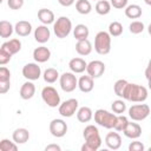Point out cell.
Here are the masks:
<instances>
[{
  "label": "cell",
  "mask_w": 151,
  "mask_h": 151,
  "mask_svg": "<svg viewBox=\"0 0 151 151\" xmlns=\"http://www.w3.org/2000/svg\"><path fill=\"white\" fill-rule=\"evenodd\" d=\"M85 143L81 145V151H97L101 146V137L97 126L90 124L83 131Z\"/></svg>",
  "instance_id": "cell-1"
},
{
  "label": "cell",
  "mask_w": 151,
  "mask_h": 151,
  "mask_svg": "<svg viewBox=\"0 0 151 151\" xmlns=\"http://www.w3.org/2000/svg\"><path fill=\"white\" fill-rule=\"evenodd\" d=\"M123 99L132 103H144L147 99V88L138 84L129 83L125 88Z\"/></svg>",
  "instance_id": "cell-2"
},
{
  "label": "cell",
  "mask_w": 151,
  "mask_h": 151,
  "mask_svg": "<svg viewBox=\"0 0 151 151\" xmlns=\"http://www.w3.org/2000/svg\"><path fill=\"white\" fill-rule=\"evenodd\" d=\"M94 122L105 129H113L117 119V114L114 112H110L104 109H98L93 114Z\"/></svg>",
  "instance_id": "cell-3"
},
{
  "label": "cell",
  "mask_w": 151,
  "mask_h": 151,
  "mask_svg": "<svg viewBox=\"0 0 151 151\" xmlns=\"http://www.w3.org/2000/svg\"><path fill=\"white\" fill-rule=\"evenodd\" d=\"M94 51L100 54L105 55L109 54L111 51V35L109 32L100 31L94 37Z\"/></svg>",
  "instance_id": "cell-4"
},
{
  "label": "cell",
  "mask_w": 151,
  "mask_h": 151,
  "mask_svg": "<svg viewBox=\"0 0 151 151\" xmlns=\"http://www.w3.org/2000/svg\"><path fill=\"white\" fill-rule=\"evenodd\" d=\"M73 29L72 27V21L70 18L67 17H59L54 24H53V32L57 35V38L59 39H64L66 37H68V34L71 33V31Z\"/></svg>",
  "instance_id": "cell-5"
},
{
  "label": "cell",
  "mask_w": 151,
  "mask_h": 151,
  "mask_svg": "<svg viewBox=\"0 0 151 151\" xmlns=\"http://www.w3.org/2000/svg\"><path fill=\"white\" fill-rule=\"evenodd\" d=\"M150 106L147 104H134L132 106L129 107V117L133 120V122H142L145 118L149 117L150 114Z\"/></svg>",
  "instance_id": "cell-6"
},
{
  "label": "cell",
  "mask_w": 151,
  "mask_h": 151,
  "mask_svg": "<svg viewBox=\"0 0 151 151\" xmlns=\"http://www.w3.org/2000/svg\"><path fill=\"white\" fill-rule=\"evenodd\" d=\"M41 98L50 107H57L60 105V96L53 86H45L41 90Z\"/></svg>",
  "instance_id": "cell-7"
},
{
  "label": "cell",
  "mask_w": 151,
  "mask_h": 151,
  "mask_svg": "<svg viewBox=\"0 0 151 151\" xmlns=\"http://www.w3.org/2000/svg\"><path fill=\"white\" fill-rule=\"evenodd\" d=\"M59 84L64 92H73L78 87V79L73 72H64L59 77Z\"/></svg>",
  "instance_id": "cell-8"
},
{
  "label": "cell",
  "mask_w": 151,
  "mask_h": 151,
  "mask_svg": "<svg viewBox=\"0 0 151 151\" xmlns=\"http://www.w3.org/2000/svg\"><path fill=\"white\" fill-rule=\"evenodd\" d=\"M78 109H79L78 100L76 98H70V99L60 103V105L58 106V112L64 118H71L73 114L77 113Z\"/></svg>",
  "instance_id": "cell-9"
},
{
  "label": "cell",
  "mask_w": 151,
  "mask_h": 151,
  "mask_svg": "<svg viewBox=\"0 0 151 151\" xmlns=\"http://www.w3.org/2000/svg\"><path fill=\"white\" fill-rule=\"evenodd\" d=\"M50 132L53 137L55 138H61L66 134L67 132V124L64 119H59V118H55L53 120H51L50 123Z\"/></svg>",
  "instance_id": "cell-10"
},
{
  "label": "cell",
  "mask_w": 151,
  "mask_h": 151,
  "mask_svg": "<svg viewBox=\"0 0 151 151\" xmlns=\"http://www.w3.org/2000/svg\"><path fill=\"white\" fill-rule=\"evenodd\" d=\"M21 72H22L24 78H26L27 80H32V81L38 80L41 77V68L38 65V63H28V64H26L22 67Z\"/></svg>",
  "instance_id": "cell-11"
},
{
  "label": "cell",
  "mask_w": 151,
  "mask_h": 151,
  "mask_svg": "<svg viewBox=\"0 0 151 151\" xmlns=\"http://www.w3.org/2000/svg\"><path fill=\"white\" fill-rule=\"evenodd\" d=\"M86 72L93 79L100 78L105 72V64L101 60H92L87 64Z\"/></svg>",
  "instance_id": "cell-12"
},
{
  "label": "cell",
  "mask_w": 151,
  "mask_h": 151,
  "mask_svg": "<svg viewBox=\"0 0 151 151\" xmlns=\"http://www.w3.org/2000/svg\"><path fill=\"white\" fill-rule=\"evenodd\" d=\"M51 58V51L46 46H39L33 50V59L38 64H42L48 61Z\"/></svg>",
  "instance_id": "cell-13"
},
{
  "label": "cell",
  "mask_w": 151,
  "mask_h": 151,
  "mask_svg": "<svg viewBox=\"0 0 151 151\" xmlns=\"http://www.w3.org/2000/svg\"><path fill=\"white\" fill-rule=\"evenodd\" d=\"M51 38V31L47 27V25H39L34 29V39L39 44H45Z\"/></svg>",
  "instance_id": "cell-14"
},
{
  "label": "cell",
  "mask_w": 151,
  "mask_h": 151,
  "mask_svg": "<svg viewBox=\"0 0 151 151\" xmlns=\"http://www.w3.org/2000/svg\"><path fill=\"white\" fill-rule=\"evenodd\" d=\"M105 144L110 150H118L122 146V137L117 132H109L105 136Z\"/></svg>",
  "instance_id": "cell-15"
},
{
  "label": "cell",
  "mask_w": 151,
  "mask_h": 151,
  "mask_svg": "<svg viewBox=\"0 0 151 151\" xmlns=\"http://www.w3.org/2000/svg\"><path fill=\"white\" fill-rule=\"evenodd\" d=\"M19 94H20L21 99H24V100H28V99L34 97V94H35V85L32 83V80H27L21 85Z\"/></svg>",
  "instance_id": "cell-16"
},
{
  "label": "cell",
  "mask_w": 151,
  "mask_h": 151,
  "mask_svg": "<svg viewBox=\"0 0 151 151\" xmlns=\"http://www.w3.org/2000/svg\"><path fill=\"white\" fill-rule=\"evenodd\" d=\"M124 136L130 138V139H137L140 137L142 134V127L138 123H132V122H129L127 126L125 127V130L123 131Z\"/></svg>",
  "instance_id": "cell-17"
},
{
  "label": "cell",
  "mask_w": 151,
  "mask_h": 151,
  "mask_svg": "<svg viewBox=\"0 0 151 151\" xmlns=\"http://www.w3.org/2000/svg\"><path fill=\"white\" fill-rule=\"evenodd\" d=\"M0 48L5 50V51L8 52L9 54L14 55V54H17L18 52H20V50H21V41H20L19 39H17V38H13V39H9V40L5 41V42L1 45Z\"/></svg>",
  "instance_id": "cell-18"
},
{
  "label": "cell",
  "mask_w": 151,
  "mask_h": 151,
  "mask_svg": "<svg viewBox=\"0 0 151 151\" xmlns=\"http://www.w3.org/2000/svg\"><path fill=\"white\" fill-rule=\"evenodd\" d=\"M68 67L73 73H83L84 71H86L87 63L83 58L77 57V58H72L68 61Z\"/></svg>",
  "instance_id": "cell-19"
},
{
  "label": "cell",
  "mask_w": 151,
  "mask_h": 151,
  "mask_svg": "<svg viewBox=\"0 0 151 151\" xmlns=\"http://www.w3.org/2000/svg\"><path fill=\"white\" fill-rule=\"evenodd\" d=\"M94 87V81H93V78L90 77L88 74L87 76H81L79 79H78V88L84 92V93H88L93 90Z\"/></svg>",
  "instance_id": "cell-20"
},
{
  "label": "cell",
  "mask_w": 151,
  "mask_h": 151,
  "mask_svg": "<svg viewBox=\"0 0 151 151\" xmlns=\"http://www.w3.org/2000/svg\"><path fill=\"white\" fill-rule=\"evenodd\" d=\"M38 19L42 25H51L55 21L54 13L48 8H40L38 11Z\"/></svg>",
  "instance_id": "cell-21"
},
{
  "label": "cell",
  "mask_w": 151,
  "mask_h": 151,
  "mask_svg": "<svg viewBox=\"0 0 151 151\" xmlns=\"http://www.w3.org/2000/svg\"><path fill=\"white\" fill-rule=\"evenodd\" d=\"M14 32L19 37H27L32 32V25L26 20H20L14 25Z\"/></svg>",
  "instance_id": "cell-22"
},
{
  "label": "cell",
  "mask_w": 151,
  "mask_h": 151,
  "mask_svg": "<svg viewBox=\"0 0 151 151\" xmlns=\"http://www.w3.org/2000/svg\"><path fill=\"white\" fill-rule=\"evenodd\" d=\"M12 139L19 145V144H25L29 139V132L25 127H19L15 129L14 132L12 133Z\"/></svg>",
  "instance_id": "cell-23"
},
{
  "label": "cell",
  "mask_w": 151,
  "mask_h": 151,
  "mask_svg": "<svg viewBox=\"0 0 151 151\" xmlns=\"http://www.w3.org/2000/svg\"><path fill=\"white\" fill-rule=\"evenodd\" d=\"M92 44L88 39H85V40H78L77 44H76V51L79 55H88L91 52H92Z\"/></svg>",
  "instance_id": "cell-24"
},
{
  "label": "cell",
  "mask_w": 151,
  "mask_h": 151,
  "mask_svg": "<svg viewBox=\"0 0 151 151\" xmlns=\"http://www.w3.org/2000/svg\"><path fill=\"white\" fill-rule=\"evenodd\" d=\"M93 118V111L88 106H81L77 111V119L80 123H88Z\"/></svg>",
  "instance_id": "cell-25"
},
{
  "label": "cell",
  "mask_w": 151,
  "mask_h": 151,
  "mask_svg": "<svg viewBox=\"0 0 151 151\" xmlns=\"http://www.w3.org/2000/svg\"><path fill=\"white\" fill-rule=\"evenodd\" d=\"M124 12H125V15L129 18V19H138L142 17V7L137 4H132V5H127L125 8H124Z\"/></svg>",
  "instance_id": "cell-26"
},
{
  "label": "cell",
  "mask_w": 151,
  "mask_h": 151,
  "mask_svg": "<svg viewBox=\"0 0 151 151\" xmlns=\"http://www.w3.org/2000/svg\"><path fill=\"white\" fill-rule=\"evenodd\" d=\"M73 35H74V38L77 39V41H78V40H85V39H87L88 35H90V29H88V27H87L86 25H84V24H78V25H76V27L73 28Z\"/></svg>",
  "instance_id": "cell-27"
},
{
  "label": "cell",
  "mask_w": 151,
  "mask_h": 151,
  "mask_svg": "<svg viewBox=\"0 0 151 151\" xmlns=\"http://www.w3.org/2000/svg\"><path fill=\"white\" fill-rule=\"evenodd\" d=\"M14 32V26L7 21V20H1L0 21V37L4 39L11 38V35Z\"/></svg>",
  "instance_id": "cell-28"
},
{
  "label": "cell",
  "mask_w": 151,
  "mask_h": 151,
  "mask_svg": "<svg viewBox=\"0 0 151 151\" xmlns=\"http://www.w3.org/2000/svg\"><path fill=\"white\" fill-rule=\"evenodd\" d=\"M59 72H58V70H55V68H53V67H48V68H46L45 71H44V73H42V78H44V80L47 83V84H53V83H55L58 79H59Z\"/></svg>",
  "instance_id": "cell-29"
},
{
  "label": "cell",
  "mask_w": 151,
  "mask_h": 151,
  "mask_svg": "<svg viewBox=\"0 0 151 151\" xmlns=\"http://www.w3.org/2000/svg\"><path fill=\"white\" fill-rule=\"evenodd\" d=\"M111 2L107 1V0H98L96 6H94V9L96 12L99 14V15H106L111 12Z\"/></svg>",
  "instance_id": "cell-30"
},
{
  "label": "cell",
  "mask_w": 151,
  "mask_h": 151,
  "mask_svg": "<svg viewBox=\"0 0 151 151\" xmlns=\"http://www.w3.org/2000/svg\"><path fill=\"white\" fill-rule=\"evenodd\" d=\"M76 9L79 14H83V15H86V14H90L91 11H92V5L88 0H77L76 2Z\"/></svg>",
  "instance_id": "cell-31"
},
{
  "label": "cell",
  "mask_w": 151,
  "mask_h": 151,
  "mask_svg": "<svg viewBox=\"0 0 151 151\" xmlns=\"http://www.w3.org/2000/svg\"><path fill=\"white\" fill-rule=\"evenodd\" d=\"M129 81L125 80V79H118L114 85H113V91H114V94L118 96L119 98H123L124 97V92H125V88L127 86Z\"/></svg>",
  "instance_id": "cell-32"
},
{
  "label": "cell",
  "mask_w": 151,
  "mask_h": 151,
  "mask_svg": "<svg viewBox=\"0 0 151 151\" xmlns=\"http://www.w3.org/2000/svg\"><path fill=\"white\" fill-rule=\"evenodd\" d=\"M129 124V119L127 117H125L124 114H117V119H116V124H114V130L118 132H123L125 130V127Z\"/></svg>",
  "instance_id": "cell-33"
},
{
  "label": "cell",
  "mask_w": 151,
  "mask_h": 151,
  "mask_svg": "<svg viewBox=\"0 0 151 151\" xmlns=\"http://www.w3.org/2000/svg\"><path fill=\"white\" fill-rule=\"evenodd\" d=\"M109 33L111 37H119L123 33V25L119 21H112L109 25Z\"/></svg>",
  "instance_id": "cell-34"
},
{
  "label": "cell",
  "mask_w": 151,
  "mask_h": 151,
  "mask_svg": "<svg viewBox=\"0 0 151 151\" xmlns=\"http://www.w3.org/2000/svg\"><path fill=\"white\" fill-rule=\"evenodd\" d=\"M111 109H112V112H114L116 114H123L126 111V104L123 99H117L112 101Z\"/></svg>",
  "instance_id": "cell-35"
},
{
  "label": "cell",
  "mask_w": 151,
  "mask_h": 151,
  "mask_svg": "<svg viewBox=\"0 0 151 151\" xmlns=\"http://www.w3.org/2000/svg\"><path fill=\"white\" fill-rule=\"evenodd\" d=\"M0 150L1 151H18V144L9 139H1L0 142Z\"/></svg>",
  "instance_id": "cell-36"
},
{
  "label": "cell",
  "mask_w": 151,
  "mask_h": 151,
  "mask_svg": "<svg viewBox=\"0 0 151 151\" xmlns=\"http://www.w3.org/2000/svg\"><path fill=\"white\" fill-rule=\"evenodd\" d=\"M129 29H130V32L132 34H139V33H142L145 29V26H144V22L143 21L134 20V21H132L129 25Z\"/></svg>",
  "instance_id": "cell-37"
},
{
  "label": "cell",
  "mask_w": 151,
  "mask_h": 151,
  "mask_svg": "<svg viewBox=\"0 0 151 151\" xmlns=\"http://www.w3.org/2000/svg\"><path fill=\"white\" fill-rule=\"evenodd\" d=\"M0 83H11V71L4 65L0 67Z\"/></svg>",
  "instance_id": "cell-38"
},
{
  "label": "cell",
  "mask_w": 151,
  "mask_h": 151,
  "mask_svg": "<svg viewBox=\"0 0 151 151\" xmlns=\"http://www.w3.org/2000/svg\"><path fill=\"white\" fill-rule=\"evenodd\" d=\"M12 59V54H9L8 52H6L5 50L0 48V65H6L7 63H9Z\"/></svg>",
  "instance_id": "cell-39"
},
{
  "label": "cell",
  "mask_w": 151,
  "mask_h": 151,
  "mask_svg": "<svg viewBox=\"0 0 151 151\" xmlns=\"http://www.w3.org/2000/svg\"><path fill=\"white\" fill-rule=\"evenodd\" d=\"M144 150H145V146L142 142L134 140L129 144V151H144Z\"/></svg>",
  "instance_id": "cell-40"
},
{
  "label": "cell",
  "mask_w": 151,
  "mask_h": 151,
  "mask_svg": "<svg viewBox=\"0 0 151 151\" xmlns=\"http://www.w3.org/2000/svg\"><path fill=\"white\" fill-rule=\"evenodd\" d=\"M24 2H25V0H7V6L11 9L17 11L24 6Z\"/></svg>",
  "instance_id": "cell-41"
},
{
  "label": "cell",
  "mask_w": 151,
  "mask_h": 151,
  "mask_svg": "<svg viewBox=\"0 0 151 151\" xmlns=\"http://www.w3.org/2000/svg\"><path fill=\"white\" fill-rule=\"evenodd\" d=\"M127 1L129 0H111V6L113 8H117V9H124L126 6H127Z\"/></svg>",
  "instance_id": "cell-42"
},
{
  "label": "cell",
  "mask_w": 151,
  "mask_h": 151,
  "mask_svg": "<svg viewBox=\"0 0 151 151\" xmlns=\"http://www.w3.org/2000/svg\"><path fill=\"white\" fill-rule=\"evenodd\" d=\"M60 150H61V147L58 144H48L45 147V151H60Z\"/></svg>",
  "instance_id": "cell-43"
},
{
  "label": "cell",
  "mask_w": 151,
  "mask_h": 151,
  "mask_svg": "<svg viewBox=\"0 0 151 151\" xmlns=\"http://www.w3.org/2000/svg\"><path fill=\"white\" fill-rule=\"evenodd\" d=\"M145 77H146L147 80L151 79V59L149 60L147 66H146V68H145Z\"/></svg>",
  "instance_id": "cell-44"
},
{
  "label": "cell",
  "mask_w": 151,
  "mask_h": 151,
  "mask_svg": "<svg viewBox=\"0 0 151 151\" xmlns=\"http://www.w3.org/2000/svg\"><path fill=\"white\" fill-rule=\"evenodd\" d=\"M74 1H76V0H58V2H59L61 6H64V7H70V6H72V5L74 4Z\"/></svg>",
  "instance_id": "cell-45"
},
{
  "label": "cell",
  "mask_w": 151,
  "mask_h": 151,
  "mask_svg": "<svg viewBox=\"0 0 151 151\" xmlns=\"http://www.w3.org/2000/svg\"><path fill=\"white\" fill-rule=\"evenodd\" d=\"M147 33H149V34L151 35V24H150V25L147 26Z\"/></svg>",
  "instance_id": "cell-46"
},
{
  "label": "cell",
  "mask_w": 151,
  "mask_h": 151,
  "mask_svg": "<svg viewBox=\"0 0 151 151\" xmlns=\"http://www.w3.org/2000/svg\"><path fill=\"white\" fill-rule=\"evenodd\" d=\"M147 87H149V90L151 91V79H150V80H147Z\"/></svg>",
  "instance_id": "cell-47"
},
{
  "label": "cell",
  "mask_w": 151,
  "mask_h": 151,
  "mask_svg": "<svg viewBox=\"0 0 151 151\" xmlns=\"http://www.w3.org/2000/svg\"><path fill=\"white\" fill-rule=\"evenodd\" d=\"M144 2H145L146 5H149V6H151V0H144Z\"/></svg>",
  "instance_id": "cell-48"
},
{
  "label": "cell",
  "mask_w": 151,
  "mask_h": 151,
  "mask_svg": "<svg viewBox=\"0 0 151 151\" xmlns=\"http://www.w3.org/2000/svg\"><path fill=\"white\" fill-rule=\"evenodd\" d=\"M149 151H151V146H150V147H149Z\"/></svg>",
  "instance_id": "cell-49"
},
{
  "label": "cell",
  "mask_w": 151,
  "mask_h": 151,
  "mask_svg": "<svg viewBox=\"0 0 151 151\" xmlns=\"http://www.w3.org/2000/svg\"><path fill=\"white\" fill-rule=\"evenodd\" d=\"M96 1H98V0H96Z\"/></svg>",
  "instance_id": "cell-50"
}]
</instances>
